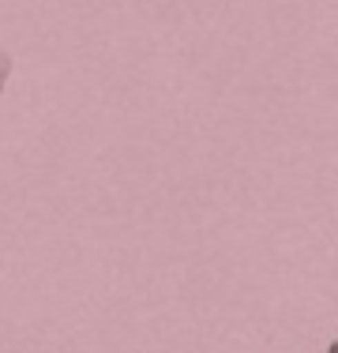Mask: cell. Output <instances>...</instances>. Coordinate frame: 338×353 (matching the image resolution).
<instances>
[{"instance_id": "cell-1", "label": "cell", "mask_w": 338, "mask_h": 353, "mask_svg": "<svg viewBox=\"0 0 338 353\" xmlns=\"http://www.w3.org/2000/svg\"><path fill=\"white\" fill-rule=\"evenodd\" d=\"M12 68H15V61L4 53V49H0V90L8 87V79H12Z\"/></svg>"}, {"instance_id": "cell-2", "label": "cell", "mask_w": 338, "mask_h": 353, "mask_svg": "<svg viewBox=\"0 0 338 353\" xmlns=\"http://www.w3.org/2000/svg\"><path fill=\"white\" fill-rule=\"evenodd\" d=\"M327 353H338V342H331V346H327Z\"/></svg>"}]
</instances>
